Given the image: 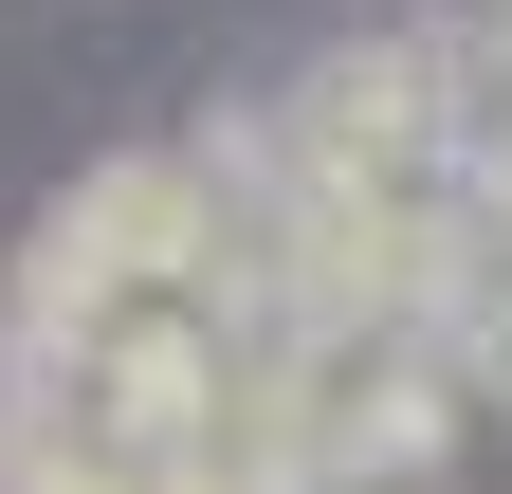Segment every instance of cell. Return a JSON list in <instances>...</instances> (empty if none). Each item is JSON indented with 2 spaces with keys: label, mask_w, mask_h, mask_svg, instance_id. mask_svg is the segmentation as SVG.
<instances>
[{
  "label": "cell",
  "mask_w": 512,
  "mask_h": 494,
  "mask_svg": "<svg viewBox=\"0 0 512 494\" xmlns=\"http://www.w3.org/2000/svg\"><path fill=\"white\" fill-rule=\"evenodd\" d=\"M421 366H439V385H458V403H512V275H476L458 312L421 330Z\"/></svg>",
  "instance_id": "1"
},
{
  "label": "cell",
  "mask_w": 512,
  "mask_h": 494,
  "mask_svg": "<svg viewBox=\"0 0 512 494\" xmlns=\"http://www.w3.org/2000/svg\"><path fill=\"white\" fill-rule=\"evenodd\" d=\"M458 183H476V220L512 238V110H476V165H458Z\"/></svg>",
  "instance_id": "2"
}]
</instances>
